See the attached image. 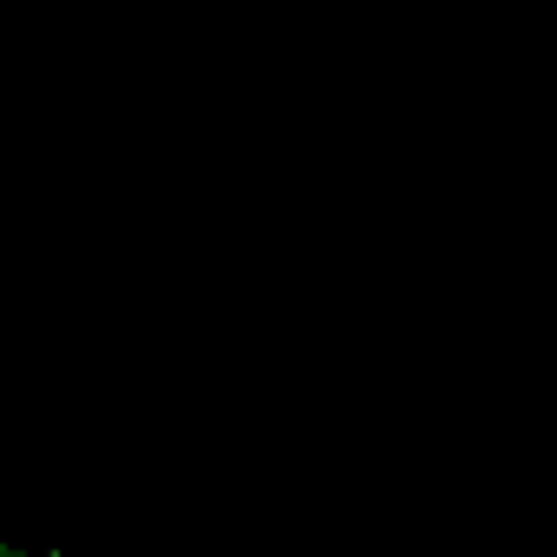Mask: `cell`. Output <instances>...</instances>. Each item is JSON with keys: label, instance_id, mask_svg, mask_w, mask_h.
<instances>
[{"label": "cell", "instance_id": "cell-1", "mask_svg": "<svg viewBox=\"0 0 557 557\" xmlns=\"http://www.w3.org/2000/svg\"><path fill=\"white\" fill-rule=\"evenodd\" d=\"M53 557H66V550H53Z\"/></svg>", "mask_w": 557, "mask_h": 557}]
</instances>
